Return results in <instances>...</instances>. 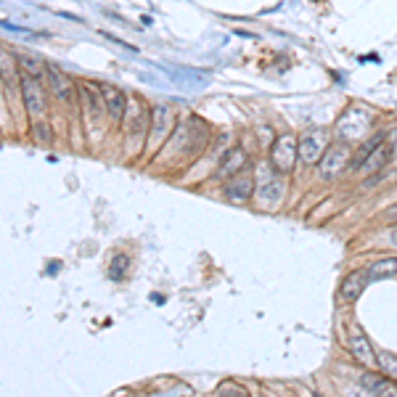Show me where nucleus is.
<instances>
[{"instance_id": "obj_15", "label": "nucleus", "mask_w": 397, "mask_h": 397, "mask_svg": "<svg viewBox=\"0 0 397 397\" xmlns=\"http://www.w3.org/2000/svg\"><path fill=\"white\" fill-rule=\"evenodd\" d=\"M369 284V270H357V273H350L341 284V297L344 299H355Z\"/></svg>"}, {"instance_id": "obj_6", "label": "nucleus", "mask_w": 397, "mask_h": 397, "mask_svg": "<svg viewBox=\"0 0 397 397\" xmlns=\"http://www.w3.org/2000/svg\"><path fill=\"white\" fill-rule=\"evenodd\" d=\"M252 191H255V175L246 170H242L239 175H233L226 185V196L230 198V201H236V204L246 201V198L252 196Z\"/></svg>"}, {"instance_id": "obj_14", "label": "nucleus", "mask_w": 397, "mask_h": 397, "mask_svg": "<svg viewBox=\"0 0 397 397\" xmlns=\"http://www.w3.org/2000/svg\"><path fill=\"white\" fill-rule=\"evenodd\" d=\"M360 384H363V389L371 392V395H397V384L384 379V376H376V373H366Z\"/></svg>"}, {"instance_id": "obj_5", "label": "nucleus", "mask_w": 397, "mask_h": 397, "mask_svg": "<svg viewBox=\"0 0 397 397\" xmlns=\"http://www.w3.org/2000/svg\"><path fill=\"white\" fill-rule=\"evenodd\" d=\"M369 128H371L369 114L357 112V109L344 114V117L339 119V125H337V130H339V135L344 138V141H357L360 135H366V133H369Z\"/></svg>"}, {"instance_id": "obj_8", "label": "nucleus", "mask_w": 397, "mask_h": 397, "mask_svg": "<svg viewBox=\"0 0 397 397\" xmlns=\"http://www.w3.org/2000/svg\"><path fill=\"white\" fill-rule=\"evenodd\" d=\"M99 90H101V96H103L106 109H109V117H112V119H122V117H125V109H128L125 93L114 85H101Z\"/></svg>"}, {"instance_id": "obj_20", "label": "nucleus", "mask_w": 397, "mask_h": 397, "mask_svg": "<svg viewBox=\"0 0 397 397\" xmlns=\"http://www.w3.org/2000/svg\"><path fill=\"white\" fill-rule=\"evenodd\" d=\"M128 273V257H114L112 262V278L114 281H119L122 276Z\"/></svg>"}, {"instance_id": "obj_11", "label": "nucleus", "mask_w": 397, "mask_h": 397, "mask_svg": "<svg viewBox=\"0 0 397 397\" xmlns=\"http://www.w3.org/2000/svg\"><path fill=\"white\" fill-rule=\"evenodd\" d=\"M281 175V172H278ZM276 172H268L265 175V180L260 183V198L265 201V204H276L278 198H281V194H284V180L278 178Z\"/></svg>"}, {"instance_id": "obj_12", "label": "nucleus", "mask_w": 397, "mask_h": 397, "mask_svg": "<svg viewBox=\"0 0 397 397\" xmlns=\"http://www.w3.org/2000/svg\"><path fill=\"white\" fill-rule=\"evenodd\" d=\"M387 159H389V143L382 141L373 151H371L369 156H366V162L357 167V172H363V175H369V172H376L382 170L384 164H387Z\"/></svg>"}, {"instance_id": "obj_13", "label": "nucleus", "mask_w": 397, "mask_h": 397, "mask_svg": "<svg viewBox=\"0 0 397 397\" xmlns=\"http://www.w3.org/2000/svg\"><path fill=\"white\" fill-rule=\"evenodd\" d=\"M246 167V154H244V149H230L226 156H223V162H220V175L223 178H233V175H239V172Z\"/></svg>"}, {"instance_id": "obj_16", "label": "nucleus", "mask_w": 397, "mask_h": 397, "mask_svg": "<svg viewBox=\"0 0 397 397\" xmlns=\"http://www.w3.org/2000/svg\"><path fill=\"white\" fill-rule=\"evenodd\" d=\"M389 276H397V257L379 260L369 268V281H382V278H389Z\"/></svg>"}, {"instance_id": "obj_10", "label": "nucleus", "mask_w": 397, "mask_h": 397, "mask_svg": "<svg viewBox=\"0 0 397 397\" xmlns=\"http://www.w3.org/2000/svg\"><path fill=\"white\" fill-rule=\"evenodd\" d=\"M350 347H353L355 360H360L363 366H376V355H373L369 339L363 337V331H360V328H355L353 331V337H350Z\"/></svg>"}, {"instance_id": "obj_1", "label": "nucleus", "mask_w": 397, "mask_h": 397, "mask_svg": "<svg viewBox=\"0 0 397 397\" xmlns=\"http://www.w3.org/2000/svg\"><path fill=\"white\" fill-rule=\"evenodd\" d=\"M22 99H24V106L32 117H43L45 109H48V101H45V90L43 83L37 74H22Z\"/></svg>"}, {"instance_id": "obj_4", "label": "nucleus", "mask_w": 397, "mask_h": 397, "mask_svg": "<svg viewBox=\"0 0 397 397\" xmlns=\"http://www.w3.org/2000/svg\"><path fill=\"white\" fill-rule=\"evenodd\" d=\"M350 149L344 146V143H334V146H328L323 156H321V162H318V170L323 178H334V175H339L347 164H350Z\"/></svg>"}, {"instance_id": "obj_17", "label": "nucleus", "mask_w": 397, "mask_h": 397, "mask_svg": "<svg viewBox=\"0 0 397 397\" xmlns=\"http://www.w3.org/2000/svg\"><path fill=\"white\" fill-rule=\"evenodd\" d=\"M382 141H384V135H371L369 141H366L363 146H360V149H357V151H355V159L350 162L355 170H357V167H360V164L366 162V156H369L371 151H373V149H376V146H379Z\"/></svg>"}, {"instance_id": "obj_19", "label": "nucleus", "mask_w": 397, "mask_h": 397, "mask_svg": "<svg viewBox=\"0 0 397 397\" xmlns=\"http://www.w3.org/2000/svg\"><path fill=\"white\" fill-rule=\"evenodd\" d=\"M379 366H382V371L387 373V376H392V379H397V357L389 353H379Z\"/></svg>"}, {"instance_id": "obj_21", "label": "nucleus", "mask_w": 397, "mask_h": 397, "mask_svg": "<svg viewBox=\"0 0 397 397\" xmlns=\"http://www.w3.org/2000/svg\"><path fill=\"white\" fill-rule=\"evenodd\" d=\"M387 143H389V154L397 156V130L392 133V135H389V141H387Z\"/></svg>"}, {"instance_id": "obj_23", "label": "nucleus", "mask_w": 397, "mask_h": 397, "mask_svg": "<svg viewBox=\"0 0 397 397\" xmlns=\"http://www.w3.org/2000/svg\"><path fill=\"white\" fill-rule=\"evenodd\" d=\"M387 217H397V207H389V210H387Z\"/></svg>"}, {"instance_id": "obj_2", "label": "nucleus", "mask_w": 397, "mask_h": 397, "mask_svg": "<svg viewBox=\"0 0 397 397\" xmlns=\"http://www.w3.org/2000/svg\"><path fill=\"white\" fill-rule=\"evenodd\" d=\"M328 133L323 128H315V130H307L305 135H302V141H299V156H302V162H307V164H318L321 162V156L323 151L328 149Z\"/></svg>"}, {"instance_id": "obj_9", "label": "nucleus", "mask_w": 397, "mask_h": 397, "mask_svg": "<svg viewBox=\"0 0 397 397\" xmlns=\"http://www.w3.org/2000/svg\"><path fill=\"white\" fill-rule=\"evenodd\" d=\"M48 85H51V90H53L61 101L74 99V83H71L64 71H58L56 67H48Z\"/></svg>"}, {"instance_id": "obj_22", "label": "nucleus", "mask_w": 397, "mask_h": 397, "mask_svg": "<svg viewBox=\"0 0 397 397\" xmlns=\"http://www.w3.org/2000/svg\"><path fill=\"white\" fill-rule=\"evenodd\" d=\"M389 242H392V244L397 246V226L392 228V230H389Z\"/></svg>"}, {"instance_id": "obj_7", "label": "nucleus", "mask_w": 397, "mask_h": 397, "mask_svg": "<svg viewBox=\"0 0 397 397\" xmlns=\"http://www.w3.org/2000/svg\"><path fill=\"white\" fill-rule=\"evenodd\" d=\"M125 125H128L130 135H141L146 125H149V112H146V106H143L141 101H128V109H125Z\"/></svg>"}, {"instance_id": "obj_3", "label": "nucleus", "mask_w": 397, "mask_h": 397, "mask_svg": "<svg viewBox=\"0 0 397 397\" xmlns=\"http://www.w3.org/2000/svg\"><path fill=\"white\" fill-rule=\"evenodd\" d=\"M294 159H297V141L292 138V135H284V138H278V141L273 143V151H270V167L276 172H292L294 167Z\"/></svg>"}, {"instance_id": "obj_24", "label": "nucleus", "mask_w": 397, "mask_h": 397, "mask_svg": "<svg viewBox=\"0 0 397 397\" xmlns=\"http://www.w3.org/2000/svg\"><path fill=\"white\" fill-rule=\"evenodd\" d=\"M0 83H3V71H0Z\"/></svg>"}, {"instance_id": "obj_18", "label": "nucleus", "mask_w": 397, "mask_h": 397, "mask_svg": "<svg viewBox=\"0 0 397 397\" xmlns=\"http://www.w3.org/2000/svg\"><path fill=\"white\" fill-rule=\"evenodd\" d=\"M167 117H170V112H167L164 106H156L154 109V138L156 141L162 138V133L167 128Z\"/></svg>"}]
</instances>
